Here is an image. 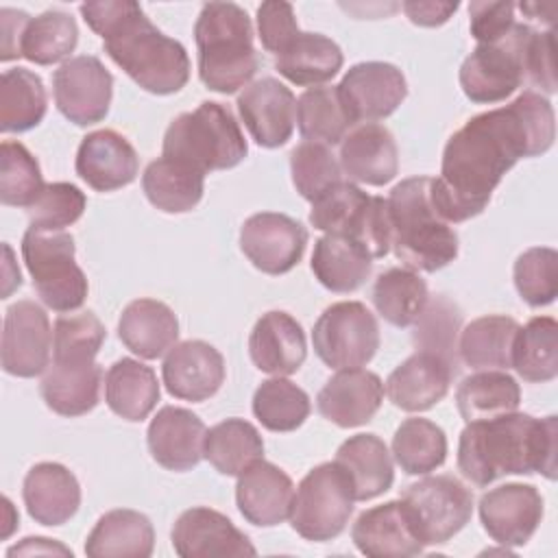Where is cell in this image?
Here are the masks:
<instances>
[{
	"label": "cell",
	"mask_w": 558,
	"mask_h": 558,
	"mask_svg": "<svg viewBox=\"0 0 558 558\" xmlns=\"http://www.w3.org/2000/svg\"><path fill=\"white\" fill-rule=\"evenodd\" d=\"M118 336L131 353L157 360L177 344L179 320L163 301L135 299L120 314Z\"/></svg>",
	"instance_id": "cell-31"
},
{
	"label": "cell",
	"mask_w": 558,
	"mask_h": 558,
	"mask_svg": "<svg viewBox=\"0 0 558 558\" xmlns=\"http://www.w3.org/2000/svg\"><path fill=\"white\" fill-rule=\"evenodd\" d=\"M48 109L46 87L39 74L26 68H11L0 78V129L24 133L35 129Z\"/></svg>",
	"instance_id": "cell-41"
},
{
	"label": "cell",
	"mask_w": 558,
	"mask_h": 558,
	"mask_svg": "<svg viewBox=\"0 0 558 558\" xmlns=\"http://www.w3.org/2000/svg\"><path fill=\"white\" fill-rule=\"evenodd\" d=\"M512 275L517 292L532 307L549 305L558 296V253L551 246L523 251L514 262Z\"/></svg>",
	"instance_id": "cell-50"
},
{
	"label": "cell",
	"mask_w": 558,
	"mask_h": 558,
	"mask_svg": "<svg viewBox=\"0 0 558 558\" xmlns=\"http://www.w3.org/2000/svg\"><path fill=\"white\" fill-rule=\"evenodd\" d=\"M336 462L349 473L355 501L375 499L390 490L395 482L392 456L377 434L347 438L336 451Z\"/></svg>",
	"instance_id": "cell-33"
},
{
	"label": "cell",
	"mask_w": 558,
	"mask_h": 558,
	"mask_svg": "<svg viewBox=\"0 0 558 558\" xmlns=\"http://www.w3.org/2000/svg\"><path fill=\"white\" fill-rule=\"evenodd\" d=\"M519 9L523 11V13H527L530 17H534V20H543L545 24H554V4H538V2H521L519 4Z\"/></svg>",
	"instance_id": "cell-61"
},
{
	"label": "cell",
	"mask_w": 558,
	"mask_h": 558,
	"mask_svg": "<svg viewBox=\"0 0 558 558\" xmlns=\"http://www.w3.org/2000/svg\"><path fill=\"white\" fill-rule=\"evenodd\" d=\"M310 264L318 283L331 292H355L373 270V257L366 248L338 233H325L314 242Z\"/></svg>",
	"instance_id": "cell-34"
},
{
	"label": "cell",
	"mask_w": 558,
	"mask_h": 558,
	"mask_svg": "<svg viewBox=\"0 0 558 558\" xmlns=\"http://www.w3.org/2000/svg\"><path fill=\"white\" fill-rule=\"evenodd\" d=\"M310 222L325 233L355 240L373 259L390 251L392 227L388 201L384 196H368L353 181H340L312 201Z\"/></svg>",
	"instance_id": "cell-7"
},
{
	"label": "cell",
	"mask_w": 558,
	"mask_h": 558,
	"mask_svg": "<svg viewBox=\"0 0 558 558\" xmlns=\"http://www.w3.org/2000/svg\"><path fill=\"white\" fill-rule=\"evenodd\" d=\"M205 432V423L192 410L163 405L148 425V451L168 471H190L203 460Z\"/></svg>",
	"instance_id": "cell-27"
},
{
	"label": "cell",
	"mask_w": 558,
	"mask_h": 558,
	"mask_svg": "<svg viewBox=\"0 0 558 558\" xmlns=\"http://www.w3.org/2000/svg\"><path fill=\"white\" fill-rule=\"evenodd\" d=\"M432 177H410L390 190L388 211L397 259L416 272H436L458 257V233L429 196Z\"/></svg>",
	"instance_id": "cell-5"
},
{
	"label": "cell",
	"mask_w": 558,
	"mask_h": 558,
	"mask_svg": "<svg viewBox=\"0 0 558 558\" xmlns=\"http://www.w3.org/2000/svg\"><path fill=\"white\" fill-rule=\"evenodd\" d=\"M33 554H61V556H72V549H68L61 543H54L52 538L46 536H26L22 543L9 547L7 556H33Z\"/></svg>",
	"instance_id": "cell-59"
},
{
	"label": "cell",
	"mask_w": 558,
	"mask_h": 558,
	"mask_svg": "<svg viewBox=\"0 0 558 558\" xmlns=\"http://www.w3.org/2000/svg\"><path fill=\"white\" fill-rule=\"evenodd\" d=\"M203 458L222 475L238 477L264 458V440L257 427L244 418H227L205 432Z\"/></svg>",
	"instance_id": "cell-40"
},
{
	"label": "cell",
	"mask_w": 558,
	"mask_h": 558,
	"mask_svg": "<svg viewBox=\"0 0 558 558\" xmlns=\"http://www.w3.org/2000/svg\"><path fill=\"white\" fill-rule=\"evenodd\" d=\"M458 7H460L458 2H436V0H408L401 4L410 22L425 28L442 26L458 11Z\"/></svg>",
	"instance_id": "cell-58"
},
{
	"label": "cell",
	"mask_w": 558,
	"mask_h": 558,
	"mask_svg": "<svg viewBox=\"0 0 558 558\" xmlns=\"http://www.w3.org/2000/svg\"><path fill=\"white\" fill-rule=\"evenodd\" d=\"M554 137V107L534 89L466 120L445 144L440 177L429 181L438 216L449 225L480 216L504 174L521 157L547 153Z\"/></svg>",
	"instance_id": "cell-1"
},
{
	"label": "cell",
	"mask_w": 558,
	"mask_h": 558,
	"mask_svg": "<svg viewBox=\"0 0 558 558\" xmlns=\"http://www.w3.org/2000/svg\"><path fill=\"white\" fill-rule=\"evenodd\" d=\"M534 31L517 22L501 39L475 46L460 65V87L471 102H501L527 81V46Z\"/></svg>",
	"instance_id": "cell-10"
},
{
	"label": "cell",
	"mask_w": 558,
	"mask_h": 558,
	"mask_svg": "<svg viewBox=\"0 0 558 558\" xmlns=\"http://www.w3.org/2000/svg\"><path fill=\"white\" fill-rule=\"evenodd\" d=\"M74 238L68 231L26 229L22 238V257L33 277L41 303L54 312L68 314L83 307L89 283L74 262Z\"/></svg>",
	"instance_id": "cell-8"
},
{
	"label": "cell",
	"mask_w": 558,
	"mask_h": 558,
	"mask_svg": "<svg viewBox=\"0 0 558 558\" xmlns=\"http://www.w3.org/2000/svg\"><path fill=\"white\" fill-rule=\"evenodd\" d=\"M85 24L102 37L105 52L142 89L168 96L190 81V57L181 41L163 35L131 0L83 2Z\"/></svg>",
	"instance_id": "cell-2"
},
{
	"label": "cell",
	"mask_w": 558,
	"mask_h": 558,
	"mask_svg": "<svg viewBox=\"0 0 558 558\" xmlns=\"http://www.w3.org/2000/svg\"><path fill=\"white\" fill-rule=\"evenodd\" d=\"M384 401L379 375L364 368H344L325 381L316 397L320 416L338 427L366 425Z\"/></svg>",
	"instance_id": "cell-25"
},
{
	"label": "cell",
	"mask_w": 558,
	"mask_h": 558,
	"mask_svg": "<svg viewBox=\"0 0 558 558\" xmlns=\"http://www.w3.org/2000/svg\"><path fill=\"white\" fill-rule=\"evenodd\" d=\"M401 504L421 545H442L473 514V493L453 475H429L410 484Z\"/></svg>",
	"instance_id": "cell-11"
},
{
	"label": "cell",
	"mask_w": 558,
	"mask_h": 558,
	"mask_svg": "<svg viewBox=\"0 0 558 558\" xmlns=\"http://www.w3.org/2000/svg\"><path fill=\"white\" fill-rule=\"evenodd\" d=\"M543 519V495L532 484L508 482L480 499V521L486 534L504 547L525 545Z\"/></svg>",
	"instance_id": "cell-17"
},
{
	"label": "cell",
	"mask_w": 558,
	"mask_h": 558,
	"mask_svg": "<svg viewBox=\"0 0 558 558\" xmlns=\"http://www.w3.org/2000/svg\"><path fill=\"white\" fill-rule=\"evenodd\" d=\"M456 375V364L434 351H416L386 379L384 392L405 412H425L445 399Z\"/></svg>",
	"instance_id": "cell-21"
},
{
	"label": "cell",
	"mask_w": 558,
	"mask_h": 558,
	"mask_svg": "<svg viewBox=\"0 0 558 558\" xmlns=\"http://www.w3.org/2000/svg\"><path fill=\"white\" fill-rule=\"evenodd\" d=\"M194 39L198 76L207 89L235 94L251 83L259 68V54L253 46L251 17L240 4H203L194 24Z\"/></svg>",
	"instance_id": "cell-4"
},
{
	"label": "cell",
	"mask_w": 558,
	"mask_h": 558,
	"mask_svg": "<svg viewBox=\"0 0 558 558\" xmlns=\"http://www.w3.org/2000/svg\"><path fill=\"white\" fill-rule=\"evenodd\" d=\"M54 105L76 126H89L109 113L113 76L94 54L63 61L52 74Z\"/></svg>",
	"instance_id": "cell-13"
},
{
	"label": "cell",
	"mask_w": 558,
	"mask_h": 558,
	"mask_svg": "<svg viewBox=\"0 0 558 558\" xmlns=\"http://www.w3.org/2000/svg\"><path fill=\"white\" fill-rule=\"evenodd\" d=\"M4 255H7V268H4V290H2V299H7L11 294L13 288L22 286V277L17 266H13V251L9 244H4Z\"/></svg>",
	"instance_id": "cell-60"
},
{
	"label": "cell",
	"mask_w": 558,
	"mask_h": 558,
	"mask_svg": "<svg viewBox=\"0 0 558 558\" xmlns=\"http://www.w3.org/2000/svg\"><path fill=\"white\" fill-rule=\"evenodd\" d=\"M519 323L504 314H486L471 320L460 333V357L477 371L512 368V344Z\"/></svg>",
	"instance_id": "cell-38"
},
{
	"label": "cell",
	"mask_w": 558,
	"mask_h": 558,
	"mask_svg": "<svg viewBox=\"0 0 558 558\" xmlns=\"http://www.w3.org/2000/svg\"><path fill=\"white\" fill-rule=\"evenodd\" d=\"M296 124L305 140L327 146L340 144L342 137L355 126L338 85H316L296 98Z\"/></svg>",
	"instance_id": "cell-43"
},
{
	"label": "cell",
	"mask_w": 558,
	"mask_h": 558,
	"mask_svg": "<svg viewBox=\"0 0 558 558\" xmlns=\"http://www.w3.org/2000/svg\"><path fill=\"white\" fill-rule=\"evenodd\" d=\"M142 190L153 207L166 214H185L203 198L205 172L185 161L161 155L146 166L142 174Z\"/></svg>",
	"instance_id": "cell-35"
},
{
	"label": "cell",
	"mask_w": 558,
	"mask_h": 558,
	"mask_svg": "<svg viewBox=\"0 0 558 558\" xmlns=\"http://www.w3.org/2000/svg\"><path fill=\"white\" fill-rule=\"evenodd\" d=\"M170 541L181 558H240L257 554L248 536L229 517L207 506L181 512L172 525Z\"/></svg>",
	"instance_id": "cell-18"
},
{
	"label": "cell",
	"mask_w": 558,
	"mask_h": 558,
	"mask_svg": "<svg viewBox=\"0 0 558 558\" xmlns=\"http://www.w3.org/2000/svg\"><path fill=\"white\" fill-rule=\"evenodd\" d=\"M248 355L262 373L275 377L296 373L307 357L301 323L281 310L262 314L248 336Z\"/></svg>",
	"instance_id": "cell-26"
},
{
	"label": "cell",
	"mask_w": 558,
	"mask_h": 558,
	"mask_svg": "<svg viewBox=\"0 0 558 558\" xmlns=\"http://www.w3.org/2000/svg\"><path fill=\"white\" fill-rule=\"evenodd\" d=\"M392 458L408 475H427L447 458V436L429 418H405L392 436Z\"/></svg>",
	"instance_id": "cell-45"
},
{
	"label": "cell",
	"mask_w": 558,
	"mask_h": 558,
	"mask_svg": "<svg viewBox=\"0 0 558 558\" xmlns=\"http://www.w3.org/2000/svg\"><path fill=\"white\" fill-rule=\"evenodd\" d=\"M107 338L94 312L61 314L52 329V357H96Z\"/></svg>",
	"instance_id": "cell-52"
},
{
	"label": "cell",
	"mask_w": 558,
	"mask_h": 558,
	"mask_svg": "<svg viewBox=\"0 0 558 558\" xmlns=\"http://www.w3.org/2000/svg\"><path fill=\"white\" fill-rule=\"evenodd\" d=\"M155 549V530L146 514L131 508L105 512L87 534L89 558H148Z\"/></svg>",
	"instance_id": "cell-32"
},
{
	"label": "cell",
	"mask_w": 558,
	"mask_h": 558,
	"mask_svg": "<svg viewBox=\"0 0 558 558\" xmlns=\"http://www.w3.org/2000/svg\"><path fill=\"white\" fill-rule=\"evenodd\" d=\"M312 344L329 368H362L379 349L377 318L360 301L331 303L314 323Z\"/></svg>",
	"instance_id": "cell-12"
},
{
	"label": "cell",
	"mask_w": 558,
	"mask_h": 558,
	"mask_svg": "<svg viewBox=\"0 0 558 558\" xmlns=\"http://www.w3.org/2000/svg\"><path fill=\"white\" fill-rule=\"evenodd\" d=\"M310 410L307 392L286 377L262 381L253 395V414L270 432H294L305 423Z\"/></svg>",
	"instance_id": "cell-47"
},
{
	"label": "cell",
	"mask_w": 558,
	"mask_h": 558,
	"mask_svg": "<svg viewBox=\"0 0 558 558\" xmlns=\"http://www.w3.org/2000/svg\"><path fill=\"white\" fill-rule=\"evenodd\" d=\"M556 46L554 31H534L527 46V83L543 89L545 94L556 92Z\"/></svg>",
	"instance_id": "cell-56"
},
{
	"label": "cell",
	"mask_w": 558,
	"mask_h": 558,
	"mask_svg": "<svg viewBox=\"0 0 558 558\" xmlns=\"http://www.w3.org/2000/svg\"><path fill=\"white\" fill-rule=\"evenodd\" d=\"M159 381L150 366L133 357L116 360L105 375V401L124 421H144L159 401Z\"/></svg>",
	"instance_id": "cell-36"
},
{
	"label": "cell",
	"mask_w": 558,
	"mask_h": 558,
	"mask_svg": "<svg viewBox=\"0 0 558 558\" xmlns=\"http://www.w3.org/2000/svg\"><path fill=\"white\" fill-rule=\"evenodd\" d=\"M514 4L512 2H486L473 0L469 4L471 15V35L477 44H493L501 39L514 24Z\"/></svg>",
	"instance_id": "cell-55"
},
{
	"label": "cell",
	"mask_w": 558,
	"mask_h": 558,
	"mask_svg": "<svg viewBox=\"0 0 558 558\" xmlns=\"http://www.w3.org/2000/svg\"><path fill=\"white\" fill-rule=\"evenodd\" d=\"M292 499L294 484L290 475L264 458L238 475V510L248 523L257 527H272L290 519Z\"/></svg>",
	"instance_id": "cell-23"
},
{
	"label": "cell",
	"mask_w": 558,
	"mask_h": 558,
	"mask_svg": "<svg viewBox=\"0 0 558 558\" xmlns=\"http://www.w3.org/2000/svg\"><path fill=\"white\" fill-rule=\"evenodd\" d=\"M521 403L517 379L504 371H480L464 377L456 390V405L464 423L510 414Z\"/></svg>",
	"instance_id": "cell-39"
},
{
	"label": "cell",
	"mask_w": 558,
	"mask_h": 558,
	"mask_svg": "<svg viewBox=\"0 0 558 558\" xmlns=\"http://www.w3.org/2000/svg\"><path fill=\"white\" fill-rule=\"evenodd\" d=\"M52 329L46 310L35 301H17L4 314L2 368L15 377H37L50 366Z\"/></svg>",
	"instance_id": "cell-15"
},
{
	"label": "cell",
	"mask_w": 558,
	"mask_h": 558,
	"mask_svg": "<svg viewBox=\"0 0 558 558\" xmlns=\"http://www.w3.org/2000/svg\"><path fill=\"white\" fill-rule=\"evenodd\" d=\"M429 303L425 279L410 268H388L373 286V305L377 314L395 327L414 325Z\"/></svg>",
	"instance_id": "cell-42"
},
{
	"label": "cell",
	"mask_w": 558,
	"mask_h": 558,
	"mask_svg": "<svg viewBox=\"0 0 558 558\" xmlns=\"http://www.w3.org/2000/svg\"><path fill=\"white\" fill-rule=\"evenodd\" d=\"M299 33L301 31L290 2L270 0L257 7V37L262 46L275 57L283 52Z\"/></svg>",
	"instance_id": "cell-53"
},
{
	"label": "cell",
	"mask_w": 558,
	"mask_h": 558,
	"mask_svg": "<svg viewBox=\"0 0 558 558\" xmlns=\"http://www.w3.org/2000/svg\"><path fill=\"white\" fill-rule=\"evenodd\" d=\"M87 198L74 183H46L44 192L28 209V222L31 229L39 231H63L83 216Z\"/></svg>",
	"instance_id": "cell-51"
},
{
	"label": "cell",
	"mask_w": 558,
	"mask_h": 558,
	"mask_svg": "<svg viewBox=\"0 0 558 558\" xmlns=\"http://www.w3.org/2000/svg\"><path fill=\"white\" fill-rule=\"evenodd\" d=\"M44 187L41 168L31 150L15 140H4L0 144V201L31 209Z\"/></svg>",
	"instance_id": "cell-48"
},
{
	"label": "cell",
	"mask_w": 558,
	"mask_h": 558,
	"mask_svg": "<svg viewBox=\"0 0 558 558\" xmlns=\"http://www.w3.org/2000/svg\"><path fill=\"white\" fill-rule=\"evenodd\" d=\"M307 229L279 211H259L244 220L240 248L248 262L266 275H286L303 257Z\"/></svg>",
	"instance_id": "cell-14"
},
{
	"label": "cell",
	"mask_w": 558,
	"mask_h": 558,
	"mask_svg": "<svg viewBox=\"0 0 558 558\" xmlns=\"http://www.w3.org/2000/svg\"><path fill=\"white\" fill-rule=\"evenodd\" d=\"M351 538L371 558H410L423 551L401 499L364 510L351 527Z\"/></svg>",
	"instance_id": "cell-29"
},
{
	"label": "cell",
	"mask_w": 558,
	"mask_h": 558,
	"mask_svg": "<svg viewBox=\"0 0 558 558\" xmlns=\"http://www.w3.org/2000/svg\"><path fill=\"white\" fill-rule=\"evenodd\" d=\"M290 174L296 192L310 203L342 181V168L331 148L310 140H303L292 148Z\"/></svg>",
	"instance_id": "cell-49"
},
{
	"label": "cell",
	"mask_w": 558,
	"mask_h": 558,
	"mask_svg": "<svg viewBox=\"0 0 558 558\" xmlns=\"http://www.w3.org/2000/svg\"><path fill=\"white\" fill-rule=\"evenodd\" d=\"M31 22V15L20 9H0V59L11 61L22 57V35L26 31V24Z\"/></svg>",
	"instance_id": "cell-57"
},
{
	"label": "cell",
	"mask_w": 558,
	"mask_h": 558,
	"mask_svg": "<svg viewBox=\"0 0 558 558\" xmlns=\"http://www.w3.org/2000/svg\"><path fill=\"white\" fill-rule=\"evenodd\" d=\"M338 161L349 181L379 187L399 172L397 142L384 124H355L340 142Z\"/></svg>",
	"instance_id": "cell-24"
},
{
	"label": "cell",
	"mask_w": 558,
	"mask_h": 558,
	"mask_svg": "<svg viewBox=\"0 0 558 558\" xmlns=\"http://www.w3.org/2000/svg\"><path fill=\"white\" fill-rule=\"evenodd\" d=\"M355 495L349 473L333 460L307 471L299 482L290 508V525L305 541L338 538L353 512Z\"/></svg>",
	"instance_id": "cell-9"
},
{
	"label": "cell",
	"mask_w": 558,
	"mask_h": 558,
	"mask_svg": "<svg viewBox=\"0 0 558 558\" xmlns=\"http://www.w3.org/2000/svg\"><path fill=\"white\" fill-rule=\"evenodd\" d=\"M222 353L205 340L177 342L163 357L161 377L166 390L183 401H205L214 397L225 381Z\"/></svg>",
	"instance_id": "cell-20"
},
{
	"label": "cell",
	"mask_w": 558,
	"mask_h": 558,
	"mask_svg": "<svg viewBox=\"0 0 558 558\" xmlns=\"http://www.w3.org/2000/svg\"><path fill=\"white\" fill-rule=\"evenodd\" d=\"M102 368L96 357H52L39 384L46 405L61 416H83L98 403Z\"/></svg>",
	"instance_id": "cell-28"
},
{
	"label": "cell",
	"mask_w": 558,
	"mask_h": 558,
	"mask_svg": "<svg viewBox=\"0 0 558 558\" xmlns=\"http://www.w3.org/2000/svg\"><path fill=\"white\" fill-rule=\"evenodd\" d=\"M74 168L92 190L113 192L135 181L140 157L124 135L113 129H100L81 140Z\"/></svg>",
	"instance_id": "cell-22"
},
{
	"label": "cell",
	"mask_w": 558,
	"mask_h": 558,
	"mask_svg": "<svg viewBox=\"0 0 558 558\" xmlns=\"http://www.w3.org/2000/svg\"><path fill=\"white\" fill-rule=\"evenodd\" d=\"M78 44L76 20L65 11H44L37 17H31L22 35L20 54L37 65H52L68 61Z\"/></svg>",
	"instance_id": "cell-46"
},
{
	"label": "cell",
	"mask_w": 558,
	"mask_h": 558,
	"mask_svg": "<svg viewBox=\"0 0 558 558\" xmlns=\"http://www.w3.org/2000/svg\"><path fill=\"white\" fill-rule=\"evenodd\" d=\"M344 63L340 46L320 33H299L294 41L275 57L277 72L294 85H323L331 81Z\"/></svg>",
	"instance_id": "cell-37"
},
{
	"label": "cell",
	"mask_w": 558,
	"mask_h": 558,
	"mask_svg": "<svg viewBox=\"0 0 558 558\" xmlns=\"http://www.w3.org/2000/svg\"><path fill=\"white\" fill-rule=\"evenodd\" d=\"M161 153L207 174L235 168L244 161L248 144L229 107L203 100L194 111H185L168 124Z\"/></svg>",
	"instance_id": "cell-6"
},
{
	"label": "cell",
	"mask_w": 558,
	"mask_h": 558,
	"mask_svg": "<svg viewBox=\"0 0 558 558\" xmlns=\"http://www.w3.org/2000/svg\"><path fill=\"white\" fill-rule=\"evenodd\" d=\"M556 453L558 418L514 410L466 423L458 442V471L480 488L504 475L541 473L556 480Z\"/></svg>",
	"instance_id": "cell-3"
},
{
	"label": "cell",
	"mask_w": 558,
	"mask_h": 558,
	"mask_svg": "<svg viewBox=\"0 0 558 558\" xmlns=\"http://www.w3.org/2000/svg\"><path fill=\"white\" fill-rule=\"evenodd\" d=\"M22 499L35 523L63 525L81 506V486L68 466L39 462L24 475Z\"/></svg>",
	"instance_id": "cell-30"
},
{
	"label": "cell",
	"mask_w": 558,
	"mask_h": 558,
	"mask_svg": "<svg viewBox=\"0 0 558 558\" xmlns=\"http://www.w3.org/2000/svg\"><path fill=\"white\" fill-rule=\"evenodd\" d=\"M235 105L255 144L264 148H279L292 137L296 122V98L281 81L264 76L248 83L238 96Z\"/></svg>",
	"instance_id": "cell-19"
},
{
	"label": "cell",
	"mask_w": 558,
	"mask_h": 558,
	"mask_svg": "<svg viewBox=\"0 0 558 558\" xmlns=\"http://www.w3.org/2000/svg\"><path fill=\"white\" fill-rule=\"evenodd\" d=\"M338 92L353 124H364L395 113L408 96V83L392 63L362 61L344 72Z\"/></svg>",
	"instance_id": "cell-16"
},
{
	"label": "cell",
	"mask_w": 558,
	"mask_h": 558,
	"mask_svg": "<svg viewBox=\"0 0 558 558\" xmlns=\"http://www.w3.org/2000/svg\"><path fill=\"white\" fill-rule=\"evenodd\" d=\"M460 316L451 310L447 301L434 303L429 312H423V316L416 320L421 327H416L418 342L425 344V351H434L451 360V342H456V329H458ZM456 364V360H451Z\"/></svg>",
	"instance_id": "cell-54"
},
{
	"label": "cell",
	"mask_w": 558,
	"mask_h": 558,
	"mask_svg": "<svg viewBox=\"0 0 558 558\" xmlns=\"http://www.w3.org/2000/svg\"><path fill=\"white\" fill-rule=\"evenodd\" d=\"M512 368L532 384L551 381L558 375V323L551 316H534L514 336Z\"/></svg>",
	"instance_id": "cell-44"
}]
</instances>
